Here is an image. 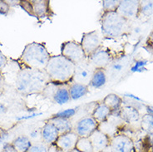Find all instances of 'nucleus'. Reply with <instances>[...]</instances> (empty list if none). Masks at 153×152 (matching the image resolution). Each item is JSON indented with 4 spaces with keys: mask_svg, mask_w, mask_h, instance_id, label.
Here are the masks:
<instances>
[{
    "mask_svg": "<svg viewBox=\"0 0 153 152\" xmlns=\"http://www.w3.org/2000/svg\"><path fill=\"white\" fill-rule=\"evenodd\" d=\"M78 139L79 136L73 130H72L60 135L55 143L58 149L65 152H70L76 148V142Z\"/></svg>",
    "mask_w": 153,
    "mask_h": 152,
    "instance_id": "nucleus-12",
    "label": "nucleus"
},
{
    "mask_svg": "<svg viewBox=\"0 0 153 152\" xmlns=\"http://www.w3.org/2000/svg\"><path fill=\"white\" fill-rule=\"evenodd\" d=\"M112 69H114L116 71H120L123 69V65L121 63H115L113 66H112Z\"/></svg>",
    "mask_w": 153,
    "mask_h": 152,
    "instance_id": "nucleus-37",
    "label": "nucleus"
},
{
    "mask_svg": "<svg viewBox=\"0 0 153 152\" xmlns=\"http://www.w3.org/2000/svg\"><path fill=\"white\" fill-rule=\"evenodd\" d=\"M69 93L71 96V100H78L81 97L87 95L88 92V87L82 84L76 83L72 82L68 85Z\"/></svg>",
    "mask_w": 153,
    "mask_h": 152,
    "instance_id": "nucleus-18",
    "label": "nucleus"
},
{
    "mask_svg": "<svg viewBox=\"0 0 153 152\" xmlns=\"http://www.w3.org/2000/svg\"><path fill=\"white\" fill-rule=\"evenodd\" d=\"M95 70V67L89 62L87 58L83 62L76 65L73 82L89 87Z\"/></svg>",
    "mask_w": 153,
    "mask_h": 152,
    "instance_id": "nucleus-8",
    "label": "nucleus"
},
{
    "mask_svg": "<svg viewBox=\"0 0 153 152\" xmlns=\"http://www.w3.org/2000/svg\"><path fill=\"white\" fill-rule=\"evenodd\" d=\"M9 9H10V7H9V4L7 3V1L0 0V13L6 16L8 13Z\"/></svg>",
    "mask_w": 153,
    "mask_h": 152,
    "instance_id": "nucleus-31",
    "label": "nucleus"
},
{
    "mask_svg": "<svg viewBox=\"0 0 153 152\" xmlns=\"http://www.w3.org/2000/svg\"><path fill=\"white\" fill-rule=\"evenodd\" d=\"M98 125L92 116H85L76 122L73 131L79 138H89L96 130L98 129Z\"/></svg>",
    "mask_w": 153,
    "mask_h": 152,
    "instance_id": "nucleus-10",
    "label": "nucleus"
},
{
    "mask_svg": "<svg viewBox=\"0 0 153 152\" xmlns=\"http://www.w3.org/2000/svg\"><path fill=\"white\" fill-rule=\"evenodd\" d=\"M42 132V141L44 142L48 145L53 144L56 142L60 134L58 132L57 129L54 126L53 124L48 122L43 125L41 130Z\"/></svg>",
    "mask_w": 153,
    "mask_h": 152,
    "instance_id": "nucleus-16",
    "label": "nucleus"
},
{
    "mask_svg": "<svg viewBox=\"0 0 153 152\" xmlns=\"http://www.w3.org/2000/svg\"><path fill=\"white\" fill-rule=\"evenodd\" d=\"M140 11L146 16H151L153 13V2H144L142 7L140 5Z\"/></svg>",
    "mask_w": 153,
    "mask_h": 152,
    "instance_id": "nucleus-28",
    "label": "nucleus"
},
{
    "mask_svg": "<svg viewBox=\"0 0 153 152\" xmlns=\"http://www.w3.org/2000/svg\"><path fill=\"white\" fill-rule=\"evenodd\" d=\"M57 151H58V147L57 146L56 143H53V144L48 145V152H57Z\"/></svg>",
    "mask_w": 153,
    "mask_h": 152,
    "instance_id": "nucleus-36",
    "label": "nucleus"
},
{
    "mask_svg": "<svg viewBox=\"0 0 153 152\" xmlns=\"http://www.w3.org/2000/svg\"><path fill=\"white\" fill-rule=\"evenodd\" d=\"M102 35L107 38H117L123 35L127 27V21L117 11L104 12L101 18Z\"/></svg>",
    "mask_w": 153,
    "mask_h": 152,
    "instance_id": "nucleus-4",
    "label": "nucleus"
},
{
    "mask_svg": "<svg viewBox=\"0 0 153 152\" xmlns=\"http://www.w3.org/2000/svg\"><path fill=\"white\" fill-rule=\"evenodd\" d=\"M48 145L44 142L40 141V142L33 143L27 152H48Z\"/></svg>",
    "mask_w": 153,
    "mask_h": 152,
    "instance_id": "nucleus-26",
    "label": "nucleus"
},
{
    "mask_svg": "<svg viewBox=\"0 0 153 152\" xmlns=\"http://www.w3.org/2000/svg\"><path fill=\"white\" fill-rule=\"evenodd\" d=\"M4 85H5V79H4L2 72H0V93H2L4 91Z\"/></svg>",
    "mask_w": 153,
    "mask_h": 152,
    "instance_id": "nucleus-35",
    "label": "nucleus"
},
{
    "mask_svg": "<svg viewBox=\"0 0 153 152\" xmlns=\"http://www.w3.org/2000/svg\"><path fill=\"white\" fill-rule=\"evenodd\" d=\"M32 144L33 142L27 136H19L12 142L17 152H27Z\"/></svg>",
    "mask_w": 153,
    "mask_h": 152,
    "instance_id": "nucleus-21",
    "label": "nucleus"
},
{
    "mask_svg": "<svg viewBox=\"0 0 153 152\" xmlns=\"http://www.w3.org/2000/svg\"><path fill=\"white\" fill-rule=\"evenodd\" d=\"M70 152H79L77 150H76V149H74L73 151H70Z\"/></svg>",
    "mask_w": 153,
    "mask_h": 152,
    "instance_id": "nucleus-40",
    "label": "nucleus"
},
{
    "mask_svg": "<svg viewBox=\"0 0 153 152\" xmlns=\"http://www.w3.org/2000/svg\"><path fill=\"white\" fill-rule=\"evenodd\" d=\"M111 114V111L110 110V109L102 102L97 104V107L94 108V110L92 114V117L98 124H101V123L106 122Z\"/></svg>",
    "mask_w": 153,
    "mask_h": 152,
    "instance_id": "nucleus-17",
    "label": "nucleus"
},
{
    "mask_svg": "<svg viewBox=\"0 0 153 152\" xmlns=\"http://www.w3.org/2000/svg\"><path fill=\"white\" fill-rule=\"evenodd\" d=\"M140 5L138 1H120L117 13L126 20L134 19L140 11Z\"/></svg>",
    "mask_w": 153,
    "mask_h": 152,
    "instance_id": "nucleus-11",
    "label": "nucleus"
},
{
    "mask_svg": "<svg viewBox=\"0 0 153 152\" xmlns=\"http://www.w3.org/2000/svg\"><path fill=\"white\" fill-rule=\"evenodd\" d=\"M88 59L89 62L96 69H105L111 62V57L110 53L107 50L102 49V47Z\"/></svg>",
    "mask_w": 153,
    "mask_h": 152,
    "instance_id": "nucleus-13",
    "label": "nucleus"
},
{
    "mask_svg": "<svg viewBox=\"0 0 153 152\" xmlns=\"http://www.w3.org/2000/svg\"><path fill=\"white\" fill-rule=\"evenodd\" d=\"M2 152H17V151L13 147L12 143H6L3 147Z\"/></svg>",
    "mask_w": 153,
    "mask_h": 152,
    "instance_id": "nucleus-34",
    "label": "nucleus"
},
{
    "mask_svg": "<svg viewBox=\"0 0 153 152\" xmlns=\"http://www.w3.org/2000/svg\"><path fill=\"white\" fill-rule=\"evenodd\" d=\"M19 5L30 15L38 18L46 16L50 9L49 1H20Z\"/></svg>",
    "mask_w": 153,
    "mask_h": 152,
    "instance_id": "nucleus-9",
    "label": "nucleus"
},
{
    "mask_svg": "<svg viewBox=\"0 0 153 152\" xmlns=\"http://www.w3.org/2000/svg\"><path fill=\"white\" fill-rule=\"evenodd\" d=\"M107 82V75L104 69H96L90 86L94 88L102 87Z\"/></svg>",
    "mask_w": 153,
    "mask_h": 152,
    "instance_id": "nucleus-22",
    "label": "nucleus"
},
{
    "mask_svg": "<svg viewBox=\"0 0 153 152\" xmlns=\"http://www.w3.org/2000/svg\"><path fill=\"white\" fill-rule=\"evenodd\" d=\"M75 149L79 152H93L92 142L89 138H79Z\"/></svg>",
    "mask_w": 153,
    "mask_h": 152,
    "instance_id": "nucleus-24",
    "label": "nucleus"
},
{
    "mask_svg": "<svg viewBox=\"0 0 153 152\" xmlns=\"http://www.w3.org/2000/svg\"><path fill=\"white\" fill-rule=\"evenodd\" d=\"M6 111H7V108L2 103H0V114H4Z\"/></svg>",
    "mask_w": 153,
    "mask_h": 152,
    "instance_id": "nucleus-38",
    "label": "nucleus"
},
{
    "mask_svg": "<svg viewBox=\"0 0 153 152\" xmlns=\"http://www.w3.org/2000/svg\"><path fill=\"white\" fill-rule=\"evenodd\" d=\"M76 65L60 55L51 56L45 71L50 82L55 84H69L73 80Z\"/></svg>",
    "mask_w": 153,
    "mask_h": 152,
    "instance_id": "nucleus-3",
    "label": "nucleus"
},
{
    "mask_svg": "<svg viewBox=\"0 0 153 152\" xmlns=\"http://www.w3.org/2000/svg\"><path fill=\"white\" fill-rule=\"evenodd\" d=\"M68 85L69 84H55L49 82L42 94L44 96V97L49 99L54 103L63 105L69 102L71 100Z\"/></svg>",
    "mask_w": 153,
    "mask_h": 152,
    "instance_id": "nucleus-5",
    "label": "nucleus"
},
{
    "mask_svg": "<svg viewBox=\"0 0 153 152\" xmlns=\"http://www.w3.org/2000/svg\"><path fill=\"white\" fill-rule=\"evenodd\" d=\"M92 142L93 152H102L107 148L109 145L108 136L101 131L100 130H96L95 131L89 136Z\"/></svg>",
    "mask_w": 153,
    "mask_h": 152,
    "instance_id": "nucleus-14",
    "label": "nucleus"
},
{
    "mask_svg": "<svg viewBox=\"0 0 153 152\" xmlns=\"http://www.w3.org/2000/svg\"><path fill=\"white\" fill-rule=\"evenodd\" d=\"M142 125L143 129L147 130L150 133H153V116L150 114L145 115L142 117Z\"/></svg>",
    "mask_w": 153,
    "mask_h": 152,
    "instance_id": "nucleus-25",
    "label": "nucleus"
},
{
    "mask_svg": "<svg viewBox=\"0 0 153 152\" xmlns=\"http://www.w3.org/2000/svg\"><path fill=\"white\" fill-rule=\"evenodd\" d=\"M61 55L75 65L87 59L81 44L75 41L63 42L61 46Z\"/></svg>",
    "mask_w": 153,
    "mask_h": 152,
    "instance_id": "nucleus-7",
    "label": "nucleus"
},
{
    "mask_svg": "<svg viewBox=\"0 0 153 152\" xmlns=\"http://www.w3.org/2000/svg\"><path fill=\"white\" fill-rule=\"evenodd\" d=\"M76 114V109H67V110H61L59 112H57V114H55L53 116H57V117H61L64 118V119H68L73 116L74 115Z\"/></svg>",
    "mask_w": 153,
    "mask_h": 152,
    "instance_id": "nucleus-29",
    "label": "nucleus"
},
{
    "mask_svg": "<svg viewBox=\"0 0 153 152\" xmlns=\"http://www.w3.org/2000/svg\"><path fill=\"white\" fill-rule=\"evenodd\" d=\"M8 63V58L4 55L0 49V72L4 69V67Z\"/></svg>",
    "mask_w": 153,
    "mask_h": 152,
    "instance_id": "nucleus-32",
    "label": "nucleus"
},
{
    "mask_svg": "<svg viewBox=\"0 0 153 152\" xmlns=\"http://www.w3.org/2000/svg\"><path fill=\"white\" fill-rule=\"evenodd\" d=\"M102 38L99 31L97 30L83 33L80 42L87 58H89L92 54L100 49L102 47Z\"/></svg>",
    "mask_w": 153,
    "mask_h": 152,
    "instance_id": "nucleus-6",
    "label": "nucleus"
},
{
    "mask_svg": "<svg viewBox=\"0 0 153 152\" xmlns=\"http://www.w3.org/2000/svg\"><path fill=\"white\" fill-rule=\"evenodd\" d=\"M51 82L45 70L21 68L15 82L16 90L22 95L41 94Z\"/></svg>",
    "mask_w": 153,
    "mask_h": 152,
    "instance_id": "nucleus-1",
    "label": "nucleus"
},
{
    "mask_svg": "<svg viewBox=\"0 0 153 152\" xmlns=\"http://www.w3.org/2000/svg\"><path fill=\"white\" fill-rule=\"evenodd\" d=\"M48 122H51L52 124H53L54 126L57 128L60 135L67 133V132H69V131H72V130H73L72 123L69 122L68 119L53 116L48 120Z\"/></svg>",
    "mask_w": 153,
    "mask_h": 152,
    "instance_id": "nucleus-19",
    "label": "nucleus"
},
{
    "mask_svg": "<svg viewBox=\"0 0 153 152\" xmlns=\"http://www.w3.org/2000/svg\"><path fill=\"white\" fill-rule=\"evenodd\" d=\"M0 139H1V134H0Z\"/></svg>",
    "mask_w": 153,
    "mask_h": 152,
    "instance_id": "nucleus-42",
    "label": "nucleus"
},
{
    "mask_svg": "<svg viewBox=\"0 0 153 152\" xmlns=\"http://www.w3.org/2000/svg\"><path fill=\"white\" fill-rule=\"evenodd\" d=\"M57 152H65V151H62V150H60V149H58Z\"/></svg>",
    "mask_w": 153,
    "mask_h": 152,
    "instance_id": "nucleus-41",
    "label": "nucleus"
},
{
    "mask_svg": "<svg viewBox=\"0 0 153 152\" xmlns=\"http://www.w3.org/2000/svg\"><path fill=\"white\" fill-rule=\"evenodd\" d=\"M146 108H147L146 110H147V111H148V114L153 116V107H147Z\"/></svg>",
    "mask_w": 153,
    "mask_h": 152,
    "instance_id": "nucleus-39",
    "label": "nucleus"
},
{
    "mask_svg": "<svg viewBox=\"0 0 153 152\" xmlns=\"http://www.w3.org/2000/svg\"><path fill=\"white\" fill-rule=\"evenodd\" d=\"M51 55L46 47L39 42H31L25 46L18 60L21 68L45 70Z\"/></svg>",
    "mask_w": 153,
    "mask_h": 152,
    "instance_id": "nucleus-2",
    "label": "nucleus"
},
{
    "mask_svg": "<svg viewBox=\"0 0 153 152\" xmlns=\"http://www.w3.org/2000/svg\"><path fill=\"white\" fill-rule=\"evenodd\" d=\"M102 103L104 105H106L112 112V111H116L120 109L122 103H123V100L120 96L116 94H109L103 99Z\"/></svg>",
    "mask_w": 153,
    "mask_h": 152,
    "instance_id": "nucleus-23",
    "label": "nucleus"
},
{
    "mask_svg": "<svg viewBox=\"0 0 153 152\" xmlns=\"http://www.w3.org/2000/svg\"><path fill=\"white\" fill-rule=\"evenodd\" d=\"M29 139L31 140V141H38V140H42V132H41V130H32L30 133H29Z\"/></svg>",
    "mask_w": 153,
    "mask_h": 152,
    "instance_id": "nucleus-30",
    "label": "nucleus"
},
{
    "mask_svg": "<svg viewBox=\"0 0 153 152\" xmlns=\"http://www.w3.org/2000/svg\"><path fill=\"white\" fill-rule=\"evenodd\" d=\"M146 64V62H137L135 66L131 68V71L132 72H140V71H142V69H143Z\"/></svg>",
    "mask_w": 153,
    "mask_h": 152,
    "instance_id": "nucleus-33",
    "label": "nucleus"
},
{
    "mask_svg": "<svg viewBox=\"0 0 153 152\" xmlns=\"http://www.w3.org/2000/svg\"><path fill=\"white\" fill-rule=\"evenodd\" d=\"M120 116L124 122L133 123L138 122L140 119V114L136 108L131 107H125L120 111Z\"/></svg>",
    "mask_w": 153,
    "mask_h": 152,
    "instance_id": "nucleus-20",
    "label": "nucleus"
},
{
    "mask_svg": "<svg viewBox=\"0 0 153 152\" xmlns=\"http://www.w3.org/2000/svg\"><path fill=\"white\" fill-rule=\"evenodd\" d=\"M120 1H103L102 7L104 12L117 11Z\"/></svg>",
    "mask_w": 153,
    "mask_h": 152,
    "instance_id": "nucleus-27",
    "label": "nucleus"
},
{
    "mask_svg": "<svg viewBox=\"0 0 153 152\" xmlns=\"http://www.w3.org/2000/svg\"><path fill=\"white\" fill-rule=\"evenodd\" d=\"M132 149V142L130 138L125 136H117L111 141V152H131Z\"/></svg>",
    "mask_w": 153,
    "mask_h": 152,
    "instance_id": "nucleus-15",
    "label": "nucleus"
}]
</instances>
